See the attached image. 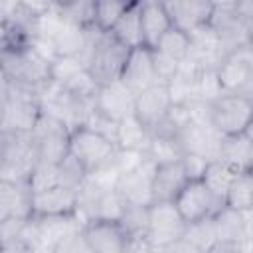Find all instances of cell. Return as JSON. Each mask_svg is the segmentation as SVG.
<instances>
[{
    "instance_id": "37",
    "label": "cell",
    "mask_w": 253,
    "mask_h": 253,
    "mask_svg": "<svg viewBox=\"0 0 253 253\" xmlns=\"http://www.w3.org/2000/svg\"><path fill=\"white\" fill-rule=\"evenodd\" d=\"M121 225L128 233L130 239L134 237H146L148 233V208L140 206H126V211L121 219Z\"/></svg>"
},
{
    "instance_id": "45",
    "label": "cell",
    "mask_w": 253,
    "mask_h": 253,
    "mask_svg": "<svg viewBox=\"0 0 253 253\" xmlns=\"http://www.w3.org/2000/svg\"><path fill=\"white\" fill-rule=\"evenodd\" d=\"M206 253H243V245L237 241H215Z\"/></svg>"
},
{
    "instance_id": "2",
    "label": "cell",
    "mask_w": 253,
    "mask_h": 253,
    "mask_svg": "<svg viewBox=\"0 0 253 253\" xmlns=\"http://www.w3.org/2000/svg\"><path fill=\"white\" fill-rule=\"evenodd\" d=\"M38 160L32 132L0 130V182L30 184Z\"/></svg>"
},
{
    "instance_id": "26",
    "label": "cell",
    "mask_w": 253,
    "mask_h": 253,
    "mask_svg": "<svg viewBox=\"0 0 253 253\" xmlns=\"http://www.w3.org/2000/svg\"><path fill=\"white\" fill-rule=\"evenodd\" d=\"M192 125V117H190V109L188 105H172L170 111L164 115V119L158 123V126L152 130L158 136H166V138H174L180 140L182 132Z\"/></svg>"
},
{
    "instance_id": "34",
    "label": "cell",
    "mask_w": 253,
    "mask_h": 253,
    "mask_svg": "<svg viewBox=\"0 0 253 253\" xmlns=\"http://www.w3.org/2000/svg\"><path fill=\"white\" fill-rule=\"evenodd\" d=\"M55 186H61L59 164L38 160V164H36V168H34V172L30 176L32 192L38 194V192H43V190H49V188H55Z\"/></svg>"
},
{
    "instance_id": "44",
    "label": "cell",
    "mask_w": 253,
    "mask_h": 253,
    "mask_svg": "<svg viewBox=\"0 0 253 253\" xmlns=\"http://www.w3.org/2000/svg\"><path fill=\"white\" fill-rule=\"evenodd\" d=\"M0 253H32V249L22 237H14L0 241Z\"/></svg>"
},
{
    "instance_id": "20",
    "label": "cell",
    "mask_w": 253,
    "mask_h": 253,
    "mask_svg": "<svg viewBox=\"0 0 253 253\" xmlns=\"http://www.w3.org/2000/svg\"><path fill=\"white\" fill-rule=\"evenodd\" d=\"M217 160L235 174H253V142L245 134L223 136Z\"/></svg>"
},
{
    "instance_id": "16",
    "label": "cell",
    "mask_w": 253,
    "mask_h": 253,
    "mask_svg": "<svg viewBox=\"0 0 253 253\" xmlns=\"http://www.w3.org/2000/svg\"><path fill=\"white\" fill-rule=\"evenodd\" d=\"M32 219L34 192L30 184L0 182V219Z\"/></svg>"
},
{
    "instance_id": "27",
    "label": "cell",
    "mask_w": 253,
    "mask_h": 253,
    "mask_svg": "<svg viewBox=\"0 0 253 253\" xmlns=\"http://www.w3.org/2000/svg\"><path fill=\"white\" fill-rule=\"evenodd\" d=\"M235 176H237V174H235L233 170H229L223 162L211 160V162L208 164V168H206V174H204L202 182L208 186V190H210L219 202L225 204V196H227L229 186L233 184Z\"/></svg>"
},
{
    "instance_id": "21",
    "label": "cell",
    "mask_w": 253,
    "mask_h": 253,
    "mask_svg": "<svg viewBox=\"0 0 253 253\" xmlns=\"http://www.w3.org/2000/svg\"><path fill=\"white\" fill-rule=\"evenodd\" d=\"M188 182L190 180H188L180 160L156 166L154 182H152V200H154V204H158V202H174Z\"/></svg>"
},
{
    "instance_id": "15",
    "label": "cell",
    "mask_w": 253,
    "mask_h": 253,
    "mask_svg": "<svg viewBox=\"0 0 253 253\" xmlns=\"http://www.w3.org/2000/svg\"><path fill=\"white\" fill-rule=\"evenodd\" d=\"M172 30V20L164 2L158 0H142L140 8V34H142V47L156 49L160 40Z\"/></svg>"
},
{
    "instance_id": "43",
    "label": "cell",
    "mask_w": 253,
    "mask_h": 253,
    "mask_svg": "<svg viewBox=\"0 0 253 253\" xmlns=\"http://www.w3.org/2000/svg\"><path fill=\"white\" fill-rule=\"evenodd\" d=\"M26 221H28V219H16V217L0 219V241L20 237V233H22V229H24Z\"/></svg>"
},
{
    "instance_id": "19",
    "label": "cell",
    "mask_w": 253,
    "mask_h": 253,
    "mask_svg": "<svg viewBox=\"0 0 253 253\" xmlns=\"http://www.w3.org/2000/svg\"><path fill=\"white\" fill-rule=\"evenodd\" d=\"M221 134L211 125H196L192 123L180 136V144L184 148V154H198L208 160H217L219 146H221Z\"/></svg>"
},
{
    "instance_id": "38",
    "label": "cell",
    "mask_w": 253,
    "mask_h": 253,
    "mask_svg": "<svg viewBox=\"0 0 253 253\" xmlns=\"http://www.w3.org/2000/svg\"><path fill=\"white\" fill-rule=\"evenodd\" d=\"M59 174H61V186H67L73 190H79L87 180V170L71 154L63 162H59Z\"/></svg>"
},
{
    "instance_id": "40",
    "label": "cell",
    "mask_w": 253,
    "mask_h": 253,
    "mask_svg": "<svg viewBox=\"0 0 253 253\" xmlns=\"http://www.w3.org/2000/svg\"><path fill=\"white\" fill-rule=\"evenodd\" d=\"M146 152L142 150H128V148H117L113 154V160L117 164V170L121 172V176L136 170L144 160H146Z\"/></svg>"
},
{
    "instance_id": "39",
    "label": "cell",
    "mask_w": 253,
    "mask_h": 253,
    "mask_svg": "<svg viewBox=\"0 0 253 253\" xmlns=\"http://www.w3.org/2000/svg\"><path fill=\"white\" fill-rule=\"evenodd\" d=\"M152 63H154V73H156L158 83H164V85H168L180 69V61L164 55L158 49H152Z\"/></svg>"
},
{
    "instance_id": "46",
    "label": "cell",
    "mask_w": 253,
    "mask_h": 253,
    "mask_svg": "<svg viewBox=\"0 0 253 253\" xmlns=\"http://www.w3.org/2000/svg\"><path fill=\"white\" fill-rule=\"evenodd\" d=\"M126 253H156V251H154V247L148 243L146 237H134V239L128 241Z\"/></svg>"
},
{
    "instance_id": "13",
    "label": "cell",
    "mask_w": 253,
    "mask_h": 253,
    "mask_svg": "<svg viewBox=\"0 0 253 253\" xmlns=\"http://www.w3.org/2000/svg\"><path fill=\"white\" fill-rule=\"evenodd\" d=\"M95 105L99 113H103L107 119L121 123L123 119L134 115V105H136V95L123 85L121 81H115L111 85H103L97 93Z\"/></svg>"
},
{
    "instance_id": "4",
    "label": "cell",
    "mask_w": 253,
    "mask_h": 253,
    "mask_svg": "<svg viewBox=\"0 0 253 253\" xmlns=\"http://www.w3.org/2000/svg\"><path fill=\"white\" fill-rule=\"evenodd\" d=\"M253 119V103L241 93H223L217 101L210 103V125L221 136L243 134Z\"/></svg>"
},
{
    "instance_id": "42",
    "label": "cell",
    "mask_w": 253,
    "mask_h": 253,
    "mask_svg": "<svg viewBox=\"0 0 253 253\" xmlns=\"http://www.w3.org/2000/svg\"><path fill=\"white\" fill-rule=\"evenodd\" d=\"M180 162H182V168H184L188 180H202L204 174H206V168H208V164H210L211 160H208V158H204V156H198V154L186 152Z\"/></svg>"
},
{
    "instance_id": "48",
    "label": "cell",
    "mask_w": 253,
    "mask_h": 253,
    "mask_svg": "<svg viewBox=\"0 0 253 253\" xmlns=\"http://www.w3.org/2000/svg\"><path fill=\"white\" fill-rule=\"evenodd\" d=\"M243 134H245V136H247V138L253 142V119H251V123L247 125V128H245V132H243Z\"/></svg>"
},
{
    "instance_id": "8",
    "label": "cell",
    "mask_w": 253,
    "mask_h": 253,
    "mask_svg": "<svg viewBox=\"0 0 253 253\" xmlns=\"http://www.w3.org/2000/svg\"><path fill=\"white\" fill-rule=\"evenodd\" d=\"M174 206L178 208L184 221L192 223L206 217H213L225 204L219 202L202 180H190L174 200Z\"/></svg>"
},
{
    "instance_id": "28",
    "label": "cell",
    "mask_w": 253,
    "mask_h": 253,
    "mask_svg": "<svg viewBox=\"0 0 253 253\" xmlns=\"http://www.w3.org/2000/svg\"><path fill=\"white\" fill-rule=\"evenodd\" d=\"M59 16L73 26L89 28L95 26V0H73V2H55Z\"/></svg>"
},
{
    "instance_id": "31",
    "label": "cell",
    "mask_w": 253,
    "mask_h": 253,
    "mask_svg": "<svg viewBox=\"0 0 253 253\" xmlns=\"http://www.w3.org/2000/svg\"><path fill=\"white\" fill-rule=\"evenodd\" d=\"M184 241H188L196 251L206 253L217 241V231H215L213 217H206V219L188 223L186 233H184Z\"/></svg>"
},
{
    "instance_id": "9",
    "label": "cell",
    "mask_w": 253,
    "mask_h": 253,
    "mask_svg": "<svg viewBox=\"0 0 253 253\" xmlns=\"http://www.w3.org/2000/svg\"><path fill=\"white\" fill-rule=\"evenodd\" d=\"M217 75L225 93L247 95L253 85V47L247 45L227 53V57L217 67Z\"/></svg>"
},
{
    "instance_id": "49",
    "label": "cell",
    "mask_w": 253,
    "mask_h": 253,
    "mask_svg": "<svg viewBox=\"0 0 253 253\" xmlns=\"http://www.w3.org/2000/svg\"><path fill=\"white\" fill-rule=\"evenodd\" d=\"M247 97H249V99H251V103H253V85H251V89L247 91Z\"/></svg>"
},
{
    "instance_id": "24",
    "label": "cell",
    "mask_w": 253,
    "mask_h": 253,
    "mask_svg": "<svg viewBox=\"0 0 253 253\" xmlns=\"http://www.w3.org/2000/svg\"><path fill=\"white\" fill-rule=\"evenodd\" d=\"M140 8H142V0H130L126 12L123 14V18L119 20V24L113 28V36L126 45L128 49L134 47H142V34H140Z\"/></svg>"
},
{
    "instance_id": "1",
    "label": "cell",
    "mask_w": 253,
    "mask_h": 253,
    "mask_svg": "<svg viewBox=\"0 0 253 253\" xmlns=\"http://www.w3.org/2000/svg\"><path fill=\"white\" fill-rule=\"evenodd\" d=\"M40 115L38 89L0 75V130L32 132Z\"/></svg>"
},
{
    "instance_id": "22",
    "label": "cell",
    "mask_w": 253,
    "mask_h": 253,
    "mask_svg": "<svg viewBox=\"0 0 253 253\" xmlns=\"http://www.w3.org/2000/svg\"><path fill=\"white\" fill-rule=\"evenodd\" d=\"M34 219L38 223L42 239L53 247H57V243H61L71 233L83 229V223L77 217V213H71V215H34Z\"/></svg>"
},
{
    "instance_id": "32",
    "label": "cell",
    "mask_w": 253,
    "mask_h": 253,
    "mask_svg": "<svg viewBox=\"0 0 253 253\" xmlns=\"http://www.w3.org/2000/svg\"><path fill=\"white\" fill-rule=\"evenodd\" d=\"M225 206L237 211L253 210V174H237L225 196Z\"/></svg>"
},
{
    "instance_id": "30",
    "label": "cell",
    "mask_w": 253,
    "mask_h": 253,
    "mask_svg": "<svg viewBox=\"0 0 253 253\" xmlns=\"http://www.w3.org/2000/svg\"><path fill=\"white\" fill-rule=\"evenodd\" d=\"M146 156L156 164H170V162H178L184 156V148L180 144V140L174 138H166V136H158L152 132V140L146 148Z\"/></svg>"
},
{
    "instance_id": "25",
    "label": "cell",
    "mask_w": 253,
    "mask_h": 253,
    "mask_svg": "<svg viewBox=\"0 0 253 253\" xmlns=\"http://www.w3.org/2000/svg\"><path fill=\"white\" fill-rule=\"evenodd\" d=\"M213 223H215V231H217V241H237V243L243 241V233H245L243 211L223 206L213 215Z\"/></svg>"
},
{
    "instance_id": "17",
    "label": "cell",
    "mask_w": 253,
    "mask_h": 253,
    "mask_svg": "<svg viewBox=\"0 0 253 253\" xmlns=\"http://www.w3.org/2000/svg\"><path fill=\"white\" fill-rule=\"evenodd\" d=\"M172 107V99L168 93V85L164 83H156L150 89H146L144 93H140L136 97V105H134V115L150 128L154 130L158 126V123L164 119V115L170 111Z\"/></svg>"
},
{
    "instance_id": "29",
    "label": "cell",
    "mask_w": 253,
    "mask_h": 253,
    "mask_svg": "<svg viewBox=\"0 0 253 253\" xmlns=\"http://www.w3.org/2000/svg\"><path fill=\"white\" fill-rule=\"evenodd\" d=\"M223 93L225 91L221 87L217 69L215 67L200 69V73L196 75V81H194V97H192V101H200V103H208L210 105V103L217 101Z\"/></svg>"
},
{
    "instance_id": "6",
    "label": "cell",
    "mask_w": 253,
    "mask_h": 253,
    "mask_svg": "<svg viewBox=\"0 0 253 253\" xmlns=\"http://www.w3.org/2000/svg\"><path fill=\"white\" fill-rule=\"evenodd\" d=\"M188 223L180 215L174 202H158L148 208V233L146 239L154 249L172 245L184 239Z\"/></svg>"
},
{
    "instance_id": "11",
    "label": "cell",
    "mask_w": 253,
    "mask_h": 253,
    "mask_svg": "<svg viewBox=\"0 0 253 253\" xmlns=\"http://www.w3.org/2000/svg\"><path fill=\"white\" fill-rule=\"evenodd\" d=\"M172 28L192 34L204 26H210L213 14V2L210 0H168L164 2Z\"/></svg>"
},
{
    "instance_id": "47",
    "label": "cell",
    "mask_w": 253,
    "mask_h": 253,
    "mask_svg": "<svg viewBox=\"0 0 253 253\" xmlns=\"http://www.w3.org/2000/svg\"><path fill=\"white\" fill-rule=\"evenodd\" d=\"M156 253H200V251H196L188 241H184V239H180V241H176V243H172V245H166V247H160V249H154Z\"/></svg>"
},
{
    "instance_id": "12",
    "label": "cell",
    "mask_w": 253,
    "mask_h": 253,
    "mask_svg": "<svg viewBox=\"0 0 253 253\" xmlns=\"http://www.w3.org/2000/svg\"><path fill=\"white\" fill-rule=\"evenodd\" d=\"M121 83L126 85L136 97L158 83L152 63V49L148 47H134L128 53V59L125 63Z\"/></svg>"
},
{
    "instance_id": "18",
    "label": "cell",
    "mask_w": 253,
    "mask_h": 253,
    "mask_svg": "<svg viewBox=\"0 0 253 253\" xmlns=\"http://www.w3.org/2000/svg\"><path fill=\"white\" fill-rule=\"evenodd\" d=\"M77 190L55 186L34 194V215H71L77 213Z\"/></svg>"
},
{
    "instance_id": "33",
    "label": "cell",
    "mask_w": 253,
    "mask_h": 253,
    "mask_svg": "<svg viewBox=\"0 0 253 253\" xmlns=\"http://www.w3.org/2000/svg\"><path fill=\"white\" fill-rule=\"evenodd\" d=\"M130 0H95V28L101 32H113L123 14L126 12Z\"/></svg>"
},
{
    "instance_id": "35",
    "label": "cell",
    "mask_w": 253,
    "mask_h": 253,
    "mask_svg": "<svg viewBox=\"0 0 253 253\" xmlns=\"http://www.w3.org/2000/svg\"><path fill=\"white\" fill-rule=\"evenodd\" d=\"M156 49L162 51L164 55H168V57H172V59H176V61L182 63L188 57V53H190V36L184 34V32H180V30H176V28H172L160 40V43L156 45Z\"/></svg>"
},
{
    "instance_id": "10",
    "label": "cell",
    "mask_w": 253,
    "mask_h": 253,
    "mask_svg": "<svg viewBox=\"0 0 253 253\" xmlns=\"http://www.w3.org/2000/svg\"><path fill=\"white\" fill-rule=\"evenodd\" d=\"M156 164L146 158L136 170L125 174L117 182V192L128 206H140L150 208L154 204L152 200V182H154Z\"/></svg>"
},
{
    "instance_id": "5",
    "label": "cell",
    "mask_w": 253,
    "mask_h": 253,
    "mask_svg": "<svg viewBox=\"0 0 253 253\" xmlns=\"http://www.w3.org/2000/svg\"><path fill=\"white\" fill-rule=\"evenodd\" d=\"M32 136H34L40 160L59 164L69 156L71 130L59 119H55L47 113H42L32 130Z\"/></svg>"
},
{
    "instance_id": "23",
    "label": "cell",
    "mask_w": 253,
    "mask_h": 253,
    "mask_svg": "<svg viewBox=\"0 0 253 253\" xmlns=\"http://www.w3.org/2000/svg\"><path fill=\"white\" fill-rule=\"evenodd\" d=\"M150 140H152V130L136 115H130V117H126V119H123L119 123L117 148H128V150L146 152Z\"/></svg>"
},
{
    "instance_id": "7",
    "label": "cell",
    "mask_w": 253,
    "mask_h": 253,
    "mask_svg": "<svg viewBox=\"0 0 253 253\" xmlns=\"http://www.w3.org/2000/svg\"><path fill=\"white\" fill-rule=\"evenodd\" d=\"M117 150V144L113 140H109L107 136L79 126L75 130H71V142H69V154L89 172H93L95 168H99L101 164H105Z\"/></svg>"
},
{
    "instance_id": "41",
    "label": "cell",
    "mask_w": 253,
    "mask_h": 253,
    "mask_svg": "<svg viewBox=\"0 0 253 253\" xmlns=\"http://www.w3.org/2000/svg\"><path fill=\"white\" fill-rule=\"evenodd\" d=\"M55 253H95V249L91 247L87 235L81 229V231H75L69 237H65L61 243H57Z\"/></svg>"
},
{
    "instance_id": "36",
    "label": "cell",
    "mask_w": 253,
    "mask_h": 253,
    "mask_svg": "<svg viewBox=\"0 0 253 253\" xmlns=\"http://www.w3.org/2000/svg\"><path fill=\"white\" fill-rule=\"evenodd\" d=\"M87 65L81 57H71V55H57L51 61V81L65 85L67 81H71L75 75H79L81 71H85Z\"/></svg>"
},
{
    "instance_id": "3",
    "label": "cell",
    "mask_w": 253,
    "mask_h": 253,
    "mask_svg": "<svg viewBox=\"0 0 253 253\" xmlns=\"http://www.w3.org/2000/svg\"><path fill=\"white\" fill-rule=\"evenodd\" d=\"M130 49L123 45L111 32H99L93 40V45L87 53V71L93 79L103 87L115 81H121L125 63L128 59Z\"/></svg>"
},
{
    "instance_id": "14",
    "label": "cell",
    "mask_w": 253,
    "mask_h": 253,
    "mask_svg": "<svg viewBox=\"0 0 253 253\" xmlns=\"http://www.w3.org/2000/svg\"><path fill=\"white\" fill-rule=\"evenodd\" d=\"M83 233L95 253H126L130 241L121 221H91L83 227Z\"/></svg>"
}]
</instances>
